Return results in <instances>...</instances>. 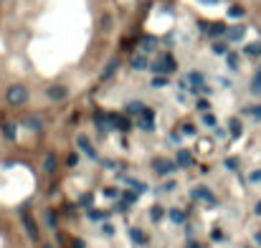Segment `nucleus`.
Here are the masks:
<instances>
[{
  "label": "nucleus",
  "instance_id": "e433bc0d",
  "mask_svg": "<svg viewBox=\"0 0 261 248\" xmlns=\"http://www.w3.org/2000/svg\"><path fill=\"white\" fill-rule=\"evenodd\" d=\"M185 248H198V243H188Z\"/></svg>",
  "mask_w": 261,
  "mask_h": 248
},
{
  "label": "nucleus",
  "instance_id": "423d86ee",
  "mask_svg": "<svg viewBox=\"0 0 261 248\" xmlns=\"http://www.w3.org/2000/svg\"><path fill=\"white\" fill-rule=\"evenodd\" d=\"M193 198H198V200H203V202H210V205H215V195H213L208 188H195V190H193Z\"/></svg>",
  "mask_w": 261,
  "mask_h": 248
},
{
  "label": "nucleus",
  "instance_id": "9b49d317",
  "mask_svg": "<svg viewBox=\"0 0 261 248\" xmlns=\"http://www.w3.org/2000/svg\"><path fill=\"white\" fill-rule=\"evenodd\" d=\"M23 225H26V231H28L31 241H38V228H36L33 218H31V215H26V213H23Z\"/></svg>",
  "mask_w": 261,
  "mask_h": 248
},
{
  "label": "nucleus",
  "instance_id": "39448f33",
  "mask_svg": "<svg viewBox=\"0 0 261 248\" xmlns=\"http://www.w3.org/2000/svg\"><path fill=\"white\" fill-rule=\"evenodd\" d=\"M140 127H142V129H152V127H155V111H152V109H145L142 114H140Z\"/></svg>",
  "mask_w": 261,
  "mask_h": 248
},
{
  "label": "nucleus",
  "instance_id": "f704fd0d",
  "mask_svg": "<svg viewBox=\"0 0 261 248\" xmlns=\"http://www.w3.org/2000/svg\"><path fill=\"white\" fill-rule=\"evenodd\" d=\"M254 210H256V215H261V200L256 202V208H254Z\"/></svg>",
  "mask_w": 261,
  "mask_h": 248
},
{
  "label": "nucleus",
  "instance_id": "2eb2a0df",
  "mask_svg": "<svg viewBox=\"0 0 261 248\" xmlns=\"http://www.w3.org/2000/svg\"><path fill=\"white\" fill-rule=\"evenodd\" d=\"M145 109H147V106H145L142 101H129V104H127V114H142Z\"/></svg>",
  "mask_w": 261,
  "mask_h": 248
},
{
  "label": "nucleus",
  "instance_id": "f3484780",
  "mask_svg": "<svg viewBox=\"0 0 261 248\" xmlns=\"http://www.w3.org/2000/svg\"><path fill=\"white\" fill-rule=\"evenodd\" d=\"M43 170H46V172H53L56 170V157L51 152L46 154V160H43Z\"/></svg>",
  "mask_w": 261,
  "mask_h": 248
},
{
  "label": "nucleus",
  "instance_id": "6e6552de",
  "mask_svg": "<svg viewBox=\"0 0 261 248\" xmlns=\"http://www.w3.org/2000/svg\"><path fill=\"white\" fill-rule=\"evenodd\" d=\"M175 165H178V162H167V160H155V162H152V167H155L160 175L172 172V170H175Z\"/></svg>",
  "mask_w": 261,
  "mask_h": 248
},
{
  "label": "nucleus",
  "instance_id": "9d476101",
  "mask_svg": "<svg viewBox=\"0 0 261 248\" xmlns=\"http://www.w3.org/2000/svg\"><path fill=\"white\" fill-rule=\"evenodd\" d=\"M244 33H246V28H244V26H231V28L226 31V41H241V38H244Z\"/></svg>",
  "mask_w": 261,
  "mask_h": 248
},
{
  "label": "nucleus",
  "instance_id": "b1692460",
  "mask_svg": "<svg viewBox=\"0 0 261 248\" xmlns=\"http://www.w3.org/2000/svg\"><path fill=\"white\" fill-rule=\"evenodd\" d=\"M132 238H135V243H140V246H142V243H147V238L142 236V231H140V228H132Z\"/></svg>",
  "mask_w": 261,
  "mask_h": 248
},
{
  "label": "nucleus",
  "instance_id": "c85d7f7f",
  "mask_svg": "<svg viewBox=\"0 0 261 248\" xmlns=\"http://www.w3.org/2000/svg\"><path fill=\"white\" fill-rule=\"evenodd\" d=\"M213 51H215V53H226V43H223V41L213 43Z\"/></svg>",
  "mask_w": 261,
  "mask_h": 248
},
{
  "label": "nucleus",
  "instance_id": "72a5a7b5",
  "mask_svg": "<svg viewBox=\"0 0 261 248\" xmlns=\"http://www.w3.org/2000/svg\"><path fill=\"white\" fill-rule=\"evenodd\" d=\"M236 165H238V162H236V157H228V160H226V167H231V170H236Z\"/></svg>",
  "mask_w": 261,
  "mask_h": 248
},
{
  "label": "nucleus",
  "instance_id": "393cba45",
  "mask_svg": "<svg viewBox=\"0 0 261 248\" xmlns=\"http://www.w3.org/2000/svg\"><path fill=\"white\" fill-rule=\"evenodd\" d=\"M155 46H157V41H155V38H145V41H142V49H145V51H152Z\"/></svg>",
  "mask_w": 261,
  "mask_h": 248
},
{
  "label": "nucleus",
  "instance_id": "2f4dec72",
  "mask_svg": "<svg viewBox=\"0 0 261 248\" xmlns=\"http://www.w3.org/2000/svg\"><path fill=\"white\" fill-rule=\"evenodd\" d=\"M76 162H79V154H69V160H66V165H69V167H76Z\"/></svg>",
  "mask_w": 261,
  "mask_h": 248
},
{
  "label": "nucleus",
  "instance_id": "6ab92c4d",
  "mask_svg": "<svg viewBox=\"0 0 261 248\" xmlns=\"http://www.w3.org/2000/svg\"><path fill=\"white\" fill-rule=\"evenodd\" d=\"M246 56H261V43H249V46L244 49Z\"/></svg>",
  "mask_w": 261,
  "mask_h": 248
},
{
  "label": "nucleus",
  "instance_id": "473e14b6",
  "mask_svg": "<svg viewBox=\"0 0 261 248\" xmlns=\"http://www.w3.org/2000/svg\"><path fill=\"white\" fill-rule=\"evenodd\" d=\"M127 183H129V185H132V188H135V190H137V193H140V190H142V185H140V183H137V180H135V177H127Z\"/></svg>",
  "mask_w": 261,
  "mask_h": 248
},
{
  "label": "nucleus",
  "instance_id": "c756f323",
  "mask_svg": "<svg viewBox=\"0 0 261 248\" xmlns=\"http://www.w3.org/2000/svg\"><path fill=\"white\" fill-rule=\"evenodd\" d=\"M228 13H231L233 18H241V15H244V10L238 8V5H231V8H228Z\"/></svg>",
  "mask_w": 261,
  "mask_h": 248
},
{
  "label": "nucleus",
  "instance_id": "412c9836",
  "mask_svg": "<svg viewBox=\"0 0 261 248\" xmlns=\"http://www.w3.org/2000/svg\"><path fill=\"white\" fill-rule=\"evenodd\" d=\"M251 92L254 94H261V71L254 76V81H251Z\"/></svg>",
  "mask_w": 261,
  "mask_h": 248
},
{
  "label": "nucleus",
  "instance_id": "cd10ccee",
  "mask_svg": "<svg viewBox=\"0 0 261 248\" xmlns=\"http://www.w3.org/2000/svg\"><path fill=\"white\" fill-rule=\"evenodd\" d=\"M198 109L201 111H210V101L208 99H198Z\"/></svg>",
  "mask_w": 261,
  "mask_h": 248
},
{
  "label": "nucleus",
  "instance_id": "a211bd4d",
  "mask_svg": "<svg viewBox=\"0 0 261 248\" xmlns=\"http://www.w3.org/2000/svg\"><path fill=\"white\" fill-rule=\"evenodd\" d=\"M167 218H170L172 223H183V220H185L183 210H178V208H172V210H167Z\"/></svg>",
  "mask_w": 261,
  "mask_h": 248
},
{
  "label": "nucleus",
  "instance_id": "f257e3e1",
  "mask_svg": "<svg viewBox=\"0 0 261 248\" xmlns=\"http://www.w3.org/2000/svg\"><path fill=\"white\" fill-rule=\"evenodd\" d=\"M5 99H8L10 106H23V104L28 101V89H26L23 84H13V86H8Z\"/></svg>",
  "mask_w": 261,
  "mask_h": 248
},
{
  "label": "nucleus",
  "instance_id": "4be33fe9",
  "mask_svg": "<svg viewBox=\"0 0 261 248\" xmlns=\"http://www.w3.org/2000/svg\"><path fill=\"white\" fill-rule=\"evenodd\" d=\"M3 132L8 134V140H15V124L13 122H5L3 124Z\"/></svg>",
  "mask_w": 261,
  "mask_h": 248
},
{
  "label": "nucleus",
  "instance_id": "c9c22d12",
  "mask_svg": "<svg viewBox=\"0 0 261 248\" xmlns=\"http://www.w3.org/2000/svg\"><path fill=\"white\" fill-rule=\"evenodd\" d=\"M254 241H256V243L261 246V233H256V236H254Z\"/></svg>",
  "mask_w": 261,
  "mask_h": 248
},
{
  "label": "nucleus",
  "instance_id": "20e7f679",
  "mask_svg": "<svg viewBox=\"0 0 261 248\" xmlns=\"http://www.w3.org/2000/svg\"><path fill=\"white\" fill-rule=\"evenodd\" d=\"M76 145H79V149H81L86 157H89V160H97V149H94V145H92L89 140L84 137V134H81V137H76Z\"/></svg>",
  "mask_w": 261,
  "mask_h": 248
},
{
  "label": "nucleus",
  "instance_id": "0eeeda50",
  "mask_svg": "<svg viewBox=\"0 0 261 248\" xmlns=\"http://www.w3.org/2000/svg\"><path fill=\"white\" fill-rule=\"evenodd\" d=\"M117 69H119V58H112V61L102 69V79H104V81H109V79L117 74Z\"/></svg>",
  "mask_w": 261,
  "mask_h": 248
},
{
  "label": "nucleus",
  "instance_id": "a878e982",
  "mask_svg": "<svg viewBox=\"0 0 261 248\" xmlns=\"http://www.w3.org/2000/svg\"><path fill=\"white\" fill-rule=\"evenodd\" d=\"M249 183H254V185H256V183H261V167H259V170H254V172H249Z\"/></svg>",
  "mask_w": 261,
  "mask_h": 248
},
{
  "label": "nucleus",
  "instance_id": "dca6fc26",
  "mask_svg": "<svg viewBox=\"0 0 261 248\" xmlns=\"http://www.w3.org/2000/svg\"><path fill=\"white\" fill-rule=\"evenodd\" d=\"M246 114H249L254 122H261V106H259V104H251V106H246Z\"/></svg>",
  "mask_w": 261,
  "mask_h": 248
},
{
  "label": "nucleus",
  "instance_id": "bb28decb",
  "mask_svg": "<svg viewBox=\"0 0 261 248\" xmlns=\"http://www.w3.org/2000/svg\"><path fill=\"white\" fill-rule=\"evenodd\" d=\"M226 61H228L231 69H238V56L236 53H226Z\"/></svg>",
  "mask_w": 261,
  "mask_h": 248
},
{
  "label": "nucleus",
  "instance_id": "7ed1b4c3",
  "mask_svg": "<svg viewBox=\"0 0 261 248\" xmlns=\"http://www.w3.org/2000/svg\"><path fill=\"white\" fill-rule=\"evenodd\" d=\"M69 97V89L63 86V84H51L49 89H46V99L49 101H63Z\"/></svg>",
  "mask_w": 261,
  "mask_h": 248
},
{
  "label": "nucleus",
  "instance_id": "1a4fd4ad",
  "mask_svg": "<svg viewBox=\"0 0 261 248\" xmlns=\"http://www.w3.org/2000/svg\"><path fill=\"white\" fill-rule=\"evenodd\" d=\"M185 79H188L185 84H188V86H195V89H201V86H203V81H206V76H203L201 71H190Z\"/></svg>",
  "mask_w": 261,
  "mask_h": 248
},
{
  "label": "nucleus",
  "instance_id": "ddd939ff",
  "mask_svg": "<svg viewBox=\"0 0 261 248\" xmlns=\"http://www.w3.org/2000/svg\"><path fill=\"white\" fill-rule=\"evenodd\" d=\"M147 66H152V61H150L145 53H137V56H132V69H147Z\"/></svg>",
  "mask_w": 261,
  "mask_h": 248
},
{
  "label": "nucleus",
  "instance_id": "4c0bfd02",
  "mask_svg": "<svg viewBox=\"0 0 261 248\" xmlns=\"http://www.w3.org/2000/svg\"><path fill=\"white\" fill-rule=\"evenodd\" d=\"M201 3H215V0H201Z\"/></svg>",
  "mask_w": 261,
  "mask_h": 248
},
{
  "label": "nucleus",
  "instance_id": "f03ea898",
  "mask_svg": "<svg viewBox=\"0 0 261 248\" xmlns=\"http://www.w3.org/2000/svg\"><path fill=\"white\" fill-rule=\"evenodd\" d=\"M150 69L157 71V74H172L178 69V63H175V58H172L170 53H165V56H160V61H152Z\"/></svg>",
  "mask_w": 261,
  "mask_h": 248
},
{
  "label": "nucleus",
  "instance_id": "5701e85b",
  "mask_svg": "<svg viewBox=\"0 0 261 248\" xmlns=\"http://www.w3.org/2000/svg\"><path fill=\"white\" fill-rule=\"evenodd\" d=\"M201 122H203L206 127H215V114H210V111H206V114L201 117Z\"/></svg>",
  "mask_w": 261,
  "mask_h": 248
},
{
  "label": "nucleus",
  "instance_id": "f8f14e48",
  "mask_svg": "<svg viewBox=\"0 0 261 248\" xmlns=\"http://www.w3.org/2000/svg\"><path fill=\"white\" fill-rule=\"evenodd\" d=\"M228 132H231V137H241V132H244V127H241V119H236V117H231L228 119Z\"/></svg>",
  "mask_w": 261,
  "mask_h": 248
},
{
  "label": "nucleus",
  "instance_id": "7c9ffc66",
  "mask_svg": "<svg viewBox=\"0 0 261 248\" xmlns=\"http://www.w3.org/2000/svg\"><path fill=\"white\" fill-rule=\"evenodd\" d=\"M28 127H31V129H41V122H38V117H31V119H28Z\"/></svg>",
  "mask_w": 261,
  "mask_h": 248
},
{
  "label": "nucleus",
  "instance_id": "aec40b11",
  "mask_svg": "<svg viewBox=\"0 0 261 248\" xmlns=\"http://www.w3.org/2000/svg\"><path fill=\"white\" fill-rule=\"evenodd\" d=\"M167 81H170V79H167L165 74H157L155 79H152V86H157V89H162V86H167Z\"/></svg>",
  "mask_w": 261,
  "mask_h": 248
},
{
  "label": "nucleus",
  "instance_id": "4468645a",
  "mask_svg": "<svg viewBox=\"0 0 261 248\" xmlns=\"http://www.w3.org/2000/svg\"><path fill=\"white\" fill-rule=\"evenodd\" d=\"M178 165H180V167H190V165H193V154L185 152V149H180V152H178Z\"/></svg>",
  "mask_w": 261,
  "mask_h": 248
}]
</instances>
